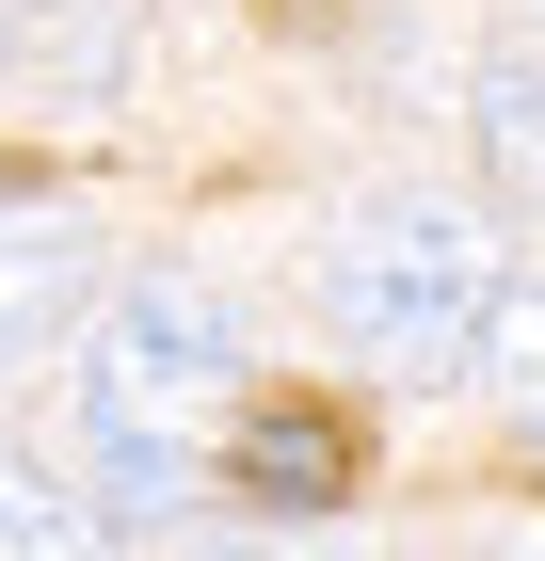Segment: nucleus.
I'll return each mask as SVG.
<instances>
[{
	"mask_svg": "<svg viewBox=\"0 0 545 561\" xmlns=\"http://www.w3.org/2000/svg\"><path fill=\"white\" fill-rule=\"evenodd\" d=\"M96 305V225L81 209H0V369H48V337Z\"/></svg>",
	"mask_w": 545,
	"mask_h": 561,
	"instance_id": "obj_4",
	"label": "nucleus"
},
{
	"mask_svg": "<svg viewBox=\"0 0 545 561\" xmlns=\"http://www.w3.org/2000/svg\"><path fill=\"white\" fill-rule=\"evenodd\" d=\"M498 305H513V257H498V225L465 209V193H370L321 241V321H337L353 369H401V386L481 369Z\"/></svg>",
	"mask_w": 545,
	"mask_h": 561,
	"instance_id": "obj_2",
	"label": "nucleus"
},
{
	"mask_svg": "<svg viewBox=\"0 0 545 561\" xmlns=\"http://www.w3.org/2000/svg\"><path fill=\"white\" fill-rule=\"evenodd\" d=\"M353 481H370L353 401H241V433H225V497H241L257 529H321V514H353Z\"/></svg>",
	"mask_w": 545,
	"mask_h": 561,
	"instance_id": "obj_3",
	"label": "nucleus"
},
{
	"mask_svg": "<svg viewBox=\"0 0 545 561\" xmlns=\"http://www.w3.org/2000/svg\"><path fill=\"white\" fill-rule=\"evenodd\" d=\"M113 529H128V514L96 497L81 466H48L33 433H0V561H128Z\"/></svg>",
	"mask_w": 545,
	"mask_h": 561,
	"instance_id": "obj_5",
	"label": "nucleus"
},
{
	"mask_svg": "<svg viewBox=\"0 0 545 561\" xmlns=\"http://www.w3.org/2000/svg\"><path fill=\"white\" fill-rule=\"evenodd\" d=\"M481 401H498V417H513V433L545 449V273H513L498 337H481Z\"/></svg>",
	"mask_w": 545,
	"mask_h": 561,
	"instance_id": "obj_7",
	"label": "nucleus"
},
{
	"mask_svg": "<svg viewBox=\"0 0 545 561\" xmlns=\"http://www.w3.org/2000/svg\"><path fill=\"white\" fill-rule=\"evenodd\" d=\"M481 113H465V129H481V176H498V209L513 225H545V33H513V48H481Z\"/></svg>",
	"mask_w": 545,
	"mask_h": 561,
	"instance_id": "obj_6",
	"label": "nucleus"
},
{
	"mask_svg": "<svg viewBox=\"0 0 545 561\" xmlns=\"http://www.w3.org/2000/svg\"><path fill=\"white\" fill-rule=\"evenodd\" d=\"M241 433V321L209 273H128L81 337V466L113 514H193Z\"/></svg>",
	"mask_w": 545,
	"mask_h": 561,
	"instance_id": "obj_1",
	"label": "nucleus"
}]
</instances>
